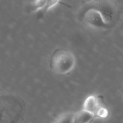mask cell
<instances>
[{"label":"cell","instance_id":"3957f363","mask_svg":"<svg viewBox=\"0 0 123 123\" xmlns=\"http://www.w3.org/2000/svg\"><path fill=\"white\" fill-rule=\"evenodd\" d=\"M79 19L89 27L94 29L111 28L104 21L102 15L97 10L83 6L79 12Z\"/></svg>","mask_w":123,"mask_h":123},{"label":"cell","instance_id":"7a4b0ae2","mask_svg":"<svg viewBox=\"0 0 123 123\" xmlns=\"http://www.w3.org/2000/svg\"><path fill=\"white\" fill-rule=\"evenodd\" d=\"M83 6L96 9L100 12L105 22L110 27L115 25L120 18V10L112 0H92Z\"/></svg>","mask_w":123,"mask_h":123},{"label":"cell","instance_id":"277c9868","mask_svg":"<svg viewBox=\"0 0 123 123\" xmlns=\"http://www.w3.org/2000/svg\"><path fill=\"white\" fill-rule=\"evenodd\" d=\"M101 107L99 101L97 99L96 97L94 95L89 96L85 101L84 105H83V110L88 111L91 113H94L95 115L99 108Z\"/></svg>","mask_w":123,"mask_h":123},{"label":"cell","instance_id":"8992f818","mask_svg":"<svg viewBox=\"0 0 123 123\" xmlns=\"http://www.w3.org/2000/svg\"><path fill=\"white\" fill-rule=\"evenodd\" d=\"M59 0H36L34 2V8L36 11L43 10L47 12L53 6L58 4Z\"/></svg>","mask_w":123,"mask_h":123},{"label":"cell","instance_id":"6da1fadb","mask_svg":"<svg viewBox=\"0 0 123 123\" xmlns=\"http://www.w3.org/2000/svg\"><path fill=\"white\" fill-rule=\"evenodd\" d=\"M76 59L74 54L63 48L57 49L51 55L50 66L51 69L58 74H67L75 67Z\"/></svg>","mask_w":123,"mask_h":123},{"label":"cell","instance_id":"5b68a950","mask_svg":"<svg viewBox=\"0 0 123 123\" xmlns=\"http://www.w3.org/2000/svg\"><path fill=\"white\" fill-rule=\"evenodd\" d=\"M94 117H96V116L94 113H91L88 111L83 110L74 114L73 123H89L91 122L94 119Z\"/></svg>","mask_w":123,"mask_h":123}]
</instances>
